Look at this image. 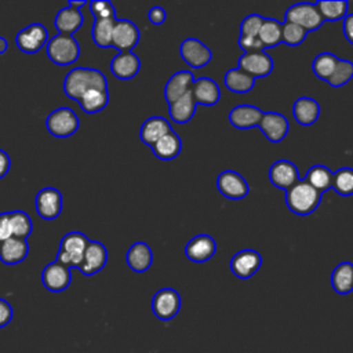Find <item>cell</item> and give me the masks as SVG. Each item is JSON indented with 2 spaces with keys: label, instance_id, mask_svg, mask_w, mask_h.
<instances>
[{
  "label": "cell",
  "instance_id": "obj_3",
  "mask_svg": "<svg viewBox=\"0 0 353 353\" xmlns=\"http://www.w3.org/2000/svg\"><path fill=\"white\" fill-rule=\"evenodd\" d=\"M88 243H90L88 237L81 232L66 233L61 239L57 261L69 268H79L83 261L84 251Z\"/></svg>",
  "mask_w": 353,
  "mask_h": 353
},
{
  "label": "cell",
  "instance_id": "obj_19",
  "mask_svg": "<svg viewBox=\"0 0 353 353\" xmlns=\"http://www.w3.org/2000/svg\"><path fill=\"white\" fill-rule=\"evenodd\" d=\"M258 127L262 130V132L270 142L283 141L290 128L288 120L285 119V116L276 112H266V113L263 112L262 120Z\"/></svg>",
  "mask_w": 353,
  "mask_h": 353
},
{
  "label": "cell",
  "instance_id": "obj_29",
  "mask_svg": "<svg viewBox=\"0 0 353 353\" xmlns=\"http://www.w3.org/2000/svg\"><path fill=\"white\" fill-rule=\"evenodd\" d=\"M196 105L197 103L194 102L193 95L189 91L183 97L178 98L176 101H174L172 103L168 105L170 117L172 119V121H175L178 124H185L194 116Z\"/></svg>",
  "mask_w": 353,
  "mask_h": 353
},
{
  "label": "cell",
  "instance_id": "obj_9",
  "mask_svg": "<svg viewBox=\"0 0 353 353\" xmlns=\"http://www.w3.org/2000/svg\"><path fill=\"white\" fill-rule=\"evenodd\" d=\"M216 188L222 196L230 200H241L250 192L247 181L239 172L232 170H226L218 175Z\"/></svg>",
  "mask_w": 353,
  "mask_h": 353
},
{
  "label": "cell",
  "instance_id": "obj_17",
  "mask_svg": "<svg viewBox=\"0 0 353 353\" xmlns=\"http://www.w3.org/2000/svg\"><path fill=\"white\" fill-rule=\"evenodd\" d=\"M108 262V250L106 247L99 241H91L88 243L83 261L79 266L80 272L85 276H92L102 270Z\"/></svg>",
  "mask_w": 353,
  "mask_h": 353
},
{
  "label": "cell",
  "instance_id": "obj_23",
  "mask_svg": "<svg viewBox=\"0 0 353 353\" xmlns=\"http://www.w3.org/2000/svg\"><path fill=\"white\" fill-rule=\"evenodd\" d=\"M193 81L194 76L189 70H181L172 74L164 87V97L167 103L170 105L178 98L183 97L186 92H189Z\"/></svg>",
  "mask_w": 353,
  "mask_h": 353
},
{
  "label": "cell",
  "instance_id": "obj_47",
  "mask_svg": "<svg viewBox=\"0 0 353 353\" xmlns=\"http://www.w3.org/2000/svg\"><path fill=\"white\" fill-rule=\"evenodd\" d=\"M11 319H12L11 305L6 299L0 298V328L6 327L11 321Z\"/></svg>",
  "mask_w": 353,
  "mask_h": 353
},
{
  "label": "cell",
  "instance_id": "obj_6",
  "mask_svg": "<svg viewBox=\"0 0 353 353\" xmlns=\"http://www.w3.org/2000/svg\"><path fill=\"white\" fill-rule=\"evenodd\" d=\"M285 22H292L302 26L306 32L319 29L324 19L316 7L312 3H298L291 6L285 11Z\"/></svg>",
  "mask_w": 353,
  "mask_h": 353
},
{
  "label": "cell",
  "instance_id": "obj_40",
  "mask_svg": "<svg viewBox=\"0 0 353 353\" xmlns=\"http://www.w3.org/2000/svg\"><path fill=\"white\" fill-rule=\"evenodd\" d=\"M11 229H12V237L23 239L26 240L33 229L30 216L23 211H11Z\"/></svg>",
  "mask_w": 353,
  "mask_h": 353
},
{
  "label": "cell",
  "instance_id": "obj_33",
  "mask_svg": "<svg viewBox=\"0 0 353 353\" xmlns=\"http://www.w3.org/2000/svg\"><path fill=\"white\" fill-rule=\"evenodd\" d=\"M332 174L334 172H331L330 168L319 164L309 168L305 176V181L323 194L324 192L332 189Z\"/></svg>",
  "mask_w": 353,
  "mask_h": 353
},
{
  "label": "cell",
  "instance_id": "obj_51",
  "mask_svg": "<svg viewBox=\"0 0 353 353\" xmlns=\"http://www.w3.org/2000/svg\"><path fill=\"white\" fill-rule=\"evenodd\" d=\"M69 7H72V8H76V10H80L81 7H84V6H87L88 3L87 1H74V0H70L69 3Z\"/></svg>",
  "mask_w": 353,
  "mask_h": 353
},
{
  "label": "cell",
  "instance_id": "obj_34",
  "mask_svg": "<svg viewBox=\"0 0 353 353\" xmlns=\"http://www.w3.org/2000/svg\"><path fill=\"white\" fill-rule=\"evenodd\" d=\"M83 112L92 114L103 110L109 102L108 90H90L79 101Z\"/></svg>",
  "mask_w": 353,
  "mask_h": 353
},
{
  "label": "cell",
  "instance_id": "obj_39",
  "mask_svg": "<svg viewBox=\"0 0 353 353\" xmlns=\"http://www.w3.org/2000/svg\"><path fill=\"white\" fill-rule=\"evenodd\" d=\"M332 189L341 196L353 194V168L343 167L332 174Z\"/></svg>",
  "mask_w": 353,
  "mask_h": 353
},
{
  "label": "cell",
  "instance_id": "obj_2",
  "mask_svg": "<svg viewBox=\"0 0 353 353\" xmlns=\"http://www.w3.org/2000/svg\"><path fill=\"white\" fill-rule=\"evenodd\" d=\"M321 193L305 179H299L285 192V203L291 212L305 216L314 212L320 204Z\"/></svg>",
  "mask_w": 353,
  "mask_h": 353
},
{
  "label": "cell",
  "instance_id": "obj_46",
  "mask_svg": "<svg viewBox=\"0 0 353 353\" xmlns=\"http://www.w3.org/2000/svg\"><path fill=\"white\" fill-rule=\"evenodd\" d=\"M10 237H12L11 216H10V212H3L0 214V243H3Z\"/></svg>",
  "mask_w": 353,
  "mask_h": 353
},
{
  "label": "cell",
  "instance_id": "obj_42",
  "mask_svg": "<svg viewBox=\"0 0 353 353\" xmlns=\"http://www.w3.org/2000/svg\"><path fill=\"white\" fill-rule=\"evenodd\" d=\"M281 41L285 43L287 46H291V47H295V46H299L305 39H306V34L307 32L296 25V23H292V22H284L281 25Z\"/></svg>",
  "mask_w": 353,
  "mask_h": 353
},
{
  "label": "cell",
  "instance_id": "obj_30",
  "mask_svg": "<svg viewBox=\"0 0 353 353\" xmlns=\"http://www.w3.org/2000/svg\"><path fill=\"white\" fill-rule=\"evenodd\" d=\"M182 149V142L181 138L178 137L176 132L170 131L165 134L163 138H160L153 146L152 150L156 157L160 160H172L175 159Z\"/></svg>",
  "mask_w": 353,
  "mask_h": 353
},
{
  "label": "cell",
  "instance_id": "obj_25",
  "mask_svg": "<svg viewBox=\"0 0 353 353\" xmlns=\"http://www.w3.org/2000/svg\"><path fill=\"white\" fill-rule=\"evenodd\" d=\"M170 131H172V128L164 117L153 116L143 121L139 131V138L145 145L152 148L160 138H163Z\"/></svg>",
  "mask_w": 353,
  "mask_h": 353
},
{
  "label": "cell",
  "instance_id": "obj_18",
  "mask_svg": "<svg viewBox=\"0 0 353 353\" xmlns=\"http://www.w3.org/2000/svg\"><path fill=\"white\" fill-rule=\"evenodd\" d=\"M216 252V243L208 234H199L189 240L185 248L186 256L197 263L211 259Z\"/></svg>",
  "mask_w": 353,
  "mask_h": 353
},
{
  "label": "cell",
  "instance_id": "obj_27",
  "mask_svg": "<svg viewBox=\"0 0 353 353\" xmlns=\"http://www.w3.org/2000/svg\"><path fill=\"white\" fill-rule=\"evenodd\" d=\"M83 22H84V18L80 10L65 7L57 14L54 25L59 34L72 36L74 32H77L81 28Z\"/></svg>",
  "mask_w": 353,
  "mask_h": 353
},
{
  "label": "cell",
  "instance_id": "obj_38",
  "mask_svg": "<svg viewBox=\"0 0 353 353\" xmlns=\"http://www.w3.org/2000/svg\"><path fill=\"white\" fill-rule=\"evenodd\" d=\"M338 59L339 58H336L331 52H321L314 58V61L312 63V69L319 79L327 81L331 77V74L334 73Z\"/></svg>",
  "mask_w": 353,
  "mask_h": 353
},
{
  "label": "cell",
  "instance_id": "obj_14",
  "mask_svg": "<svg viewBox=\"0 0 353 353\" xmlns=\"http://www.w3.org/2000/svg\"><path fill=\"white\" fill-rule=\"evenodd\" d=\"M36 211L43 219H55L62 211V194L55 188H44L36 194Z\"/></svg>",
  "mask_w": 353,
  "mask_h": 353
},
{
  "label": "cell",
  "instance_id": "obj_41",
  "mask_svg": "<svg viewBox=\"0 0 353 353\" xmlns=\"http://www.w3.org/2000/svg\"><path fill=\"white\" fill-rule=\"evenodd\" d=\"M353 77V62L346 59H338L336 68L327 83L332 87H341L350 81Z\"/></svg>",
  "mask_w": 353,
  "mask_h": 353
},
{
  "label": "cell",
  "instance_id": "obj_28",
  "mask_svg": "<svg viewBox=\"0 0 353 353\" xmlns=\"http://www.w3.org/2000/svg\"><path fill=\"white\" fill-rule=\"evenodd\" d=\"M294 117L301 125H312L320 116V105L316 99L301 97L294 103Z\"/></svg>",
  "mask_w": 353,
  "mask_h": 353
},
{
  "label": "cell",
  "instance_id": "obj_1",
  "mask_svg": "<svg viewBox=\"0 0 353 353\" xmlns=\"http://www.w3.org/2000/svg\"><path fill=\"white\" fill-rule=\"evenodd\" d=\"M90 90H108L105 74L92 68H74L63 80V92L73 101H79Z\"/></svg>",
  "mask_w": 353,
  "mask_h": 353
},
{
  "label": "cell",
  "instance_id": "obj_26",
  "mask_svg": "<svg viewBox=\"0 0 353 353\" xmlns=\"http://www.w3.org/2000/svg\"><path fill=\"white\" fill-rule=\"evenodd\" d=\"M28 254L29 245L23 239L10 237L0 243V261L6 265H17L22 262Z\"/></svg>",
  "mask_w": 353,
  "mask_h": 353
},
{
  "label": "cell",
  "instance_id": "obj_11",
  "mask_svg": "<svg viewBox=\"0 0 353 353\" xmlns=\"http://www.w3.org/2000/svg\"><path fill=\"white\" fill-rule=\"evenodd\" d=\"M179 54H181V58L193 69H200L205 66L212 58L211 50L205 44H203L200 40L193 37L185 39L181 43Z\"/></svg>",
  "mask_w": 353,
  "mask_h": 353
},
{
  "label": "cell",
  "instance_id": "obj_10",
  "mask_svg": "<svg viewBox=\"0 0 353 353\" xmlns=\"http://www.w3.org/2000/svg\"><path fill=\"white\" fill-rule=\"evenodd\" d=\"M70 268L57 259L48 263L41 272V283L51 292H61L70 285Z\"/></svg>",
  "mask_w": 353,
  "mask_h": 353
},
{
  "label": "cell",
  "instance_id": "obj_15",
  "mask_svg": "<svg viewBox=\"0 0 353 353\" xmlns=\"http://www.w3.org/2000/svg\"><path fill=\"white\" fill-rule=\"evenodd\" d=\"M262 266V256L255 250H241L230 261V270L239 279L252 277Z\"/></svg>",
  "mask_w": 353,
  "mask_h": 353
},
{
  "label": "cell",
  "instance_id": "obj_20",
  "mask_svg": "<svg viewBox=\"0 0 353 353\" xmlns=\"http://www.w3.org/2000/svg\"><path fill=\"white\" fill-rule=\"evenodd\" d=\"M190 92L193 95L194 102L204 106H212L218 103L221 98L219 85L208 77H201L194 80L190 87Z\"/></svg>",
  "mask_w": 353,
  "mask_h": 353
},
{
  "label": "cell",
  "instance_id": "obj_31",
  "mask_svg": "<svg viewBox=\"0 0 353 353\" xmlns=\"http://www.w3.org/2000/svg\"><path fill=\"white\" fill-rule=\"evenodd\" d=\"M331 284L335 292L341 295L350 294L353 291V263L352 262L339 263L332 270Z\"/></svg>",
  "mask_w": 353,
  "mask_h": 353
},
{
  "label": "cell",
  "instance_id": "obj_21",
  "mask_svg": "<svg viewBox=\"0 0 353 353\" xmlns=\"http://www.w3.org/2000/svg\"><path fill=\"white\" fill-rule=\"evenodd\" d=\"M141 61L132 51L119 52L110 62L112 73L120 80H130L138 74Z\"/></svg>",
  "mask_w": 353,
  "mask_h": 353
},
{
  "label": "cell",
  "instance_id": "obj_16",
  "mask_svg": "<svg viewBox=\"0 0 353 353\" xmlns=\"http://www.w3.org/2000/svg\"><path fill=\"white\" fill-rule=\"evenodd\" d=\"M270 183L283 190H288L299 181V172L294 163L288 160H277L269 168Z\"/></svg>",
  "mask_w": 353,
  "mask_h": 353
},
{
  "label": "cell",
  "instance_id": "obj_36",
  "mask_svg": "<svg viewBox=\"0 0 353 353\" xmlns=\"http://www.w3.org/2000/svg\"><path fill=\"white\" fill-rule=\"evenodd\" d=\"M281 23L274 18H265L261 30L258 33V39L263 44L265 48L276 47L281 43Z\"/></svg>",
  "mask_w": 353,
  "mask_h": 353
},
{
  "label": "cell",
  "instance_id": "obj_44",
  "mask_svg": "<svg viewBox=\"0 0 353 353\" xmlns=\"http://www.w3.org/2000/svg\"><path fill=\"white\" fill-rule=\"evenodd\" d=\"M88 6L95 19L116 18V10L110 1H91Z\"/></svg>",
  "mask_w": 353,
  "mask_h": 353
},
{
  "label": "cell",
  "instance_id": "obj_37",
  "mask_svg": "<svg viewBox=\"0 0 353 353\" xmlns=\"http://www.w3.org/2000/svg\"><path fill=\"white\" fill-rule=\"evenodd\" d=\"M316 7L319 8L324 21H339L347 15L349 3L345 0H336V1L321 0L316 3Z\"/></svg>",
  "mask_w": 353,
  "mask_h": 353
},
{
  "label": "cell",
  "instance_id": "obj_13",
  "mask_svg": "<svg viewBox=\"0 0 353 353\" xmlns=\"http://www.w3.org/2000/svg\"><path fill=\"white\" fill-rule=\"evenodd\" d=\"M239 69L244 70L254 79L266 77L273 70V59L265 51L244 52L239 59Z\"/></svg>",
  "mask_w": 353,
  "mask_h": 353
},
{
  "label": "cell",
  "instance_id": "obj_7",
  "mask_svg": "<svg viewBox=\"0 0 353 353\" xmlns=\"http://www.w3.org/2000/svg\"><path fill=\"white\" fill-rule=\"evenodd\" d=\"M181 309V295L174 288L159 290L152 299V310L154 316L163 321L174 319Z\"/></svg>",
  "mask_w": 353,
  "mask_h": 353
},
{
  "label": "cell",
  "instance_id": "obj_50",
  "mask_svg": "<svg viewBox=\"0 0 353 353\" xmlns=\"http://www.w3.org/2000/svg\"><path fill=\"white\" fill-rule=\"evenodd\" d=\"M343 34L353 44V14H349L343 18Z\"/></svg>",
  "mask_w": 353,
  "mask_h": 353
},
{
  "label": "cell",
  "instance_id": "obj_8",
  "mask_svg": "<svg viewBox=\"0 0 353 353\" xmlns=\"http://www.w3.org/2000/svg\"><path fill=\"white\" fill-rule=\"evenodd\" d=\"M48 40V30L41 23H32L18 32L15 37L17 47L25 54L39 52Z\"/></svg>",
  "mask_w": 353,
  "mask_h": 353
},
{
  "label": "cell",
  "instance_id": "obj_12",
  "mask_svg": "<svg viewBox=\"0 0 353 353\" xmlns=\"http://www.w3.org/2000/svg\"><path fill=\"white\" fill-rule=\"evenodd\" d=\"M139 41V29L137 25L128 19H116L113 34H112V47L117 48L120 52L131 51Z\"/></svg>",
  "mask_w": 353,
  "mask_h": 353
},
{
  "label": "cell",
  "instance_id": "obj_22",
  "mask_svg": "<svg viewBox=\"0 0 353 353\" xmlns=\"http://www.w3.org/2000/svg\"><path fill=\"white\" fill-rule=\"evenodd\" d=\"M263 112L252 105H239L234 106L229 113V121L233 127L240 130H247L258 127L262 120Z\"/></svg>",
  "mask_w": 353,
  "mask_h": 353
},
{
  "label": "cell",
  "instance_id": "obj_52",
  "mask_svg": "<svg viewBox=\"0 0 353 353\" xmlns=\"http://www.w3.org/2000/svg\"><path fill=\"white\" fill-rule=\"evenodd\" d=\"M7 48H8V43H7V40H6L3 36H0V55H1V54H4V52L7 51Z\"/></svg>",
  "mask_w": 353,
  "mask_h": 353
},
{
  "label": "cell",
  "instance_id": "obj_24",
  "mask_svg": "<svg viewBox=\"0 0 353 353\" xmlns=\"http://www.w3.org/2000/svg\"><path fill=\"white\" fill-rule=\"evenodd\" d=\"M125 261L131 270H134L137 273H142V272H146L152 266L153 252L146 243L138 241V243H134L128 248Z\"/></svg>",
  "mask_w": 353,
  "mask_h": 353
},
{
  "label": "cell",
  "instance_id": "obj_5",
  "mask_svg": "<svg viewBox=\"0 0 353 353\" xmlns=\"http://www.w3.org/2000/svg\"><path fill=\"white\" fill-rule=\"evenodd\" d=\"M80 121L70 108H58L52 110L46 120L48 132L57 138H68L79 130Z\"/></svg>",
  "mask_w": 353,
  "mask_h": 353
},
{
  "label": "cell",
  "instance_id": "obj_43",
  "mask_svg": "<svg viewBox=\"0 0 353 353\" xmlns=\"http://www.w3.org/2000/svg\"><path fill=\"white\" fill-rule=\"evenodd\" d=\"M265 18L258 15V14H251L248 17H245L241 22L240 26V36H245V37H258V33L261 30V26L263 23Z\"/></svg>",
  "mask_w": 353,
  "mask_h": 353
},
{
  "label": "cell",
  "instance_id": "obj_49",
  "mask_svg": "<svg viewBox=\"0 0 353 353\" xmlns=\"http://www.w3.org/2000/svg\"><path fill=\"white\" fill-rule=\"evenodd\" d=\"M10 165H11L10 156L4 150L0 149V179H3L8 174Z\"/></svg>",
  "mask_w": 353,
  "mask_h": 353
},
{
  "label": "cell",
  "instance_id": "obj_32",
  "mask_svg": "<svg viewBox=\"0 0 353 353\" xmlns=\"http://www.w3.org/2000/svg\"><path fill=\"white\" fill-rule=\"evenodd\" d=\"M223 81L228 90L237 94H244L251 91L255 84V79L239 68L229 69L225 74Z\"/></svg>",
  "mask_w": 353,
  "mask_h": 353
},
{
  "label": "cell",
  "instance_id": "obj_48",
  "mask_svg": "<svg viewBox=\"0 0 353 353\" xmlns=\"http://www.w3.org/2000/svg\"><path fill=\"white\" fill-rule=\"evenodd\" d=\"M148 18H149V21H150L153 25H163L164 21H165V18H167V14H165V11H164L163 7L156 6V7H152V8L149 10Z\"/></svg>",
  "mask_w": 353,
  "mask_h": 353
},
{
  "label": "cell",
  "instance_id": "obj_4",
  "mask_svg": "<svg viewBox=\"0 0 353 353\" xmlns=\"http://www.w3.org/2000/svg\"><path fill=\"white\" fill-rule=\"evenodd\" d=\"M47 55L57 65H70L80 57V46L73 36L57 34L47 43Z\"/></svg>",
  "mask_w": 353,
  "mask_h": 353
},
{
  "label": "cell",
  "instance_id": "obj_45",
  "mask_svg": "<svg viewBox=\"0 0 353 353\" xmlns=\"http://www.w3.org/2000/svg\"><path fill=\"white\" fill-rule=\"evenodd\" d=\"M239 44L244 50V52H254V51H263L265 50L263 44L261 43V40L258 37L240 36Z\"/></svg>",
  "mask_w": 353,
  "mask_h": 353
},
{
  "label": "cell",
  "instance_id": "obj_35",
  "mask_svg": "<svg viewBox=\"0 0 353 353\" xmlns=\"http://www.w3.org/2000/svg\"><path fill=\"white\" fill-rule=\"evenodd\" d=\"M116 23V18L95 19L92 25V40L101 48L112 47V34Z\"/></svg>",
  "mask_w": 353,
  "mask_h": 353
}]
</instances>
